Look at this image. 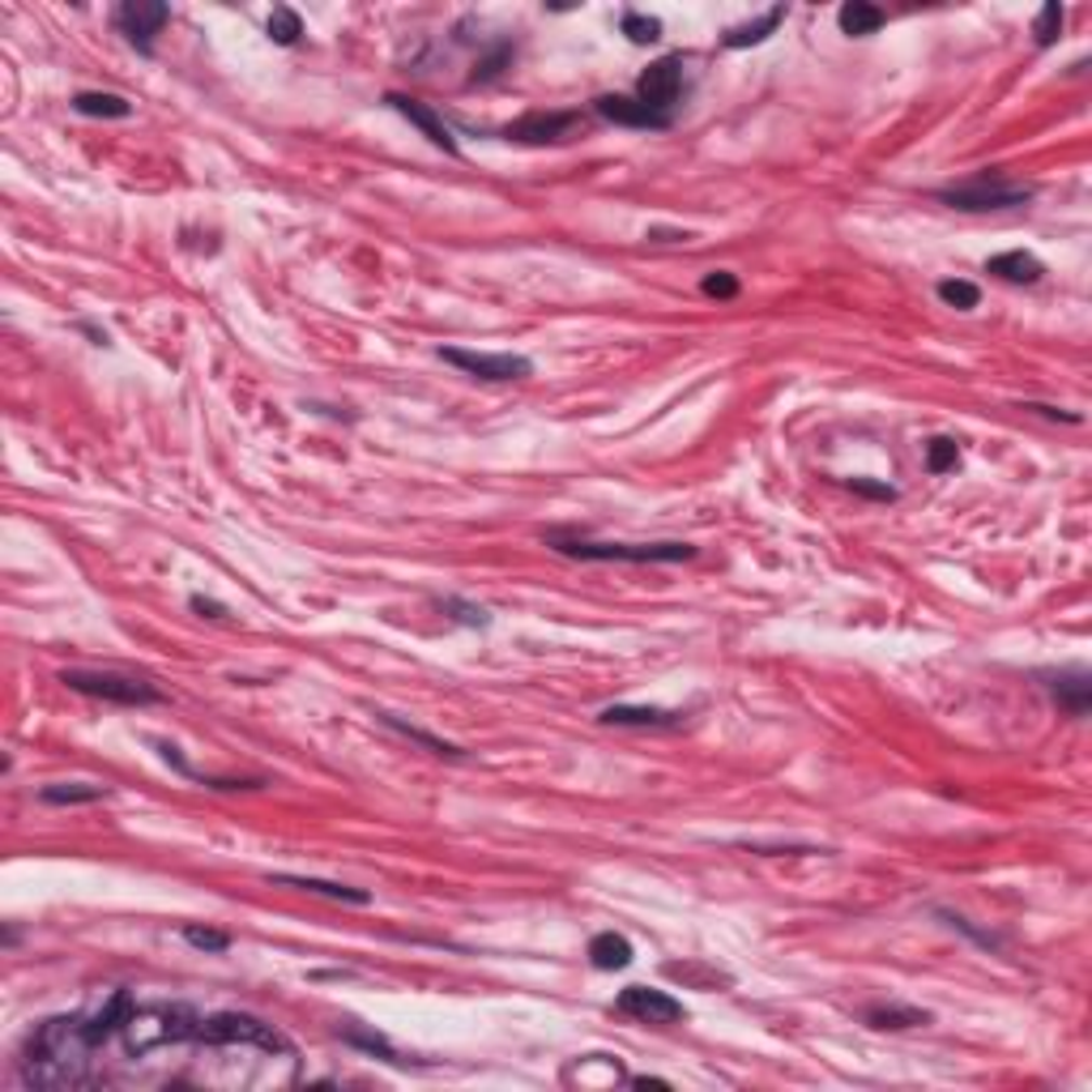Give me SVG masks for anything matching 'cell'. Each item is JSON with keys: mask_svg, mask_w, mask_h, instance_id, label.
Here are the masks:
<instances>
[{"mask_svg": "<svg viewBox=\"0 0 1092 1092\" xmlns=\"http://www.w3.org/2000/svg\"><path fill=\"white\" fill-rule=\"evenodd\" d=\"M435 607L448 614V619H457V623H466V627H486L491 623V614L474 607V602H461V598H435Z\"/></svg>", "mask_w": 1092, "mask_h": 1092, "instance_id": "cell-30", "label": "cell"}, {"mask_svg": "<svg viewBox=\"0 0 1092 1092\" xmlns=\"http://www.w3.org/2000/svg\"><path fill=\"white\" fill-rule=\"evenodd\" d=\"M849 486H854L858 495H871V499H896V486H887V482H871V478H849Z\"/></svg>", "mask_w": 1092, "mask_h": 1092, "instance_id": "cell-34", "label": "cell"}, {"mask_svg": "<svg viewBox=\"0 0 1092 1092\" xmlns=\"http://www.w3.org/2000/svg\"><path fill=\"white\" fill-rule=\"evenodd\" d=\"M700 290H704L708 299H734V295H739V277L726 270H713V273H704Z\"/></svg>", "mask_w": 1092, "mask_h": 1092, "instance_id": "cell-32", "label": "cell"}, {"mask_svg": "<svg viewBox=\"0 0 1092 1092\" xmlns=\"http://www.w3.org/2000/svg\"><path fill=\"white\" fill-rule=\"evenodd\" d=\"M73 112H77V116H90V120H129V116H133V103H129L125 94L81 90V94H73Z\"/></svg>", "mask_w": 1092, "mask_h": 1092, "instance_id": "cell-18", "label": "cell"}, {"mask_svg": "<svg viewBox=\"0 0 1092 1092\" xmlns=\"http://www.w3.org/2000/svg\"><path fill=\"white\" fill-rule=\"evenodd\" d=\"M341 1037H346V1041H350V1045H363V1050H372V1054H376V1050H380V1054H385V1058H393V1063H398V1054H393V1045H389V1041H385V1037H380V1032H354V1028H346V1032H341Z\"/></svg>", "mask_w": 1092, "mask_h": 1092, "instance_id": "cell-33", "label": "cell"}, {"mask_svg": "<svg viewBox=\"0 0 1092 1092\" xmlns=\"http://www.w3.org/2000/svg\"><path fill=\"white\" fill-rule=\"evenodd\" d=\"M960 466V448H955L952 435H935L931 444H926V470L931 474H948Z\"/></svg>", "mask_w": 1092, "mask_h": 1092, "instance_id": "cell-29", "label": "cell"}, {"mask_svg": "<svg viewBox=\"0 0 1092 1092\" xmlns=\"http://www.w3.org/2000/svg\"><path fill=\"white\" fill-rule=\"evenodd\" d=\"M594 112H598L602 120H611V125H623V129H671V125H675V116H662V112H653L649 103L627 99V94H602V99H594Z\"/></svg>", "mask_w": 1092, "mask_h": 1092, "instance_id": "cell-13", "label": "cell"}, {"mask_svg": "<svg viewBox=\"0 0 1092 1092\" xmlns=\"http://www.w3.org/2000/svg\"><path fill=\"white\" fill-rule=\"evenodd\" d=\"M116 30L133 43L141 56H154V35H162V26L171 22V9L158 0H125L116 13Z\"/></svg>", "mask_w": 1092, "mask_h": 1092, "instance_id": "cell-9", "label": "cell"}, {"mask_svg": "<svg viewBox=\"0 0 1092 1092\" xmlns=\"http://www.w3.org/2000/svg\"><path fill=\"white\" fill-rule=\"evenodd\" d=\"M862 1020L871 1024V1028H918V1024H931V1012H922V1007H900V1003H871L867 1012H862Z\"/></svg>", "mask_w": 1092, "mask_h": 1092, "instance_id": "cell-24", "label": "cell"}, {"mask_svg": "<svg viewBox=\"0 0 1092 1092\" xmlns=\"http://www.w3.org/2000/svg\"><path fill=\"white\" fill-rule=\"evenodd\" d=\"M86 338H94V346H107V329H94V325H81Z\"/></svg>", "mask_w": 1092, "mask_h": 1092, "instance_id": "cell-38", "label": "cell"}, {"mask_svg": "<svg viewBox=\"0 0 1092 1092\" xmlns=\"http://www.w3.org/2000/svg\"><path fill=\"white\" fill-rule=\"evenodd\" d=\"M986 273H994V277H1003V282H1041V273L1045 265L1032 257V252H1024V248H1012V252H999V257H990L986 261Z\"/></svg>", "mask_w": 1092, "mask_h": 1092, "instance_id": "cell-19", "label": "cell"}, {"mask_svg": "<svg viewBox=\"0 0 1092 1092\" xmlns=\"http://www.w3.org/2000/svg\"><path fill=\"white\" fill-rule=\"evenodd\" d=\"M602 726H636V730H675L682 726V713L658 708V704H607L598 713Z\"/></svg>", "mask_w": 1092, "mask_h": 1092, "instance_id": "cell-15", "label": "cell"}, {"mask_svg": "<svg viewBox=\"0 0 1092 1092\" xmlns=\"http://www.w3.org/2000/svg\"><path fill=\"white\" fill-rule=\"evenodd\" d=\"M61 682H65L68 691L103 700V704H125V708L162 704V691L154 682L136 679V675H120V671H81V666H68V671H61Z\"/></svg>", "mask_w": 1092, "mask_h": 1092, "instance_id": "cell-4", "label": "cell"}, {"mask_svg": "<svg viewBox=\"0 0 1092 1092\" xmlns=\"http://www.w3.org/2000/svg\"><path fill=\"white\" fill-rule=\"evenodd\" d=\"M202 1012H193L188 1003H133L129 1016L120 1024V1041L125 1050L141 1058L150 1050H167V1045H184L202 1037Z\"/></svg>", "mask_w": 1092, "mask_h": 1092, "instance_id": "cell-2", "label": "cell"}, {"mask_svg": "<svg viewBox=\"0 0 1092 1092\" xmlns=\"http://www.w3.org/2000/svg\"><path fill=\"white\" fill-rule=\"evenodd\" d=\"M270 39L277 43V48H295L299 43V35H303V22H299V13L290 9V4H277L270 13Z\"/></svg>", "mask_w": 1092, "mask_h": 1092, "instance_id": "cell-25", "label": "cell"}, {"mask_svg": "<svg viewBox=\"0 0 1092 1092\" xmlns=\"http://www.w3.org/2000/svg\"><path fill=\"white\" fill-rule=\"evenodd\" d=\"M755 854H823L816 845H748Z\"/></svg>", "mask_w": 1092, "mask_h": 1092, "instance_id": "cell-35", "label": "cell"}, {"mask_svg": "<svg viewBox=\"0 0 1092 1092\" xmlns=\"http://www.w3.org/2000/svg\"><path fill=\"white\" fill-rule=\"evenodd\" d=\"M1063 17H1067V9H1063L1058 0L1041 4L1037 22H1032V39H1037V48H1050V43H1054V39L1063 35Z\"/></svg>", "mask_w": 1092, "mask_h": 1092, "instance_id": "cell-26", "label": "cell"}, {"mask_svg": "<svg viewBox=\"0 0 1092 1092\" xmlns=\"http://www.w3.org/2000/svg\"><path fill=\"white\" fill-rule=\"evenodd\" d=\"M939 299L955 312H973L981 303V290L973 282H964V277H948V282H939Z\"/></svg>", "mask_w": 1092, "mask_h": 1092, "instance_id": "cell-27", "label": "cell"}, {"mask_svg": "<svg viewBox=\"0 0 1092 1092\" xmlns=\"http://www.w3.org/2000/svg\"><path fill=\"white\" fill-rule=\"evenodd\" d=\"M884 22H887L884 9H880V4H867V0H849V4H841V13H836V26H841L849 39H867V35H875Z\"/></svg>", "mask_w": 1092, "mask_h": 1092, "instance_id": "cell-20", "label": "cell"}, {"mask_svg": "<svg viewBox=\"0 0 1092 1092\" xmlns=\"http://www.w3.org/2000/svg\"><path fill=\"white\" fill-rule=\"evenodd\" d=\"M180 935H184V944H193L197 952H226V948H231V935H226V931H209V926H184Z\"/></svg>", "mask_w": 1092, "mask_h": 1092, "instance_id": "cell-31", "label": "cell"}, {"mask_svg": "<svg viewBox=\"0 0 1092 1092\" xmlns=\"http://www.w3.org/2000/svg\"><path fill=\"white\" fill-rule=\"evenodd\" d=\"M90 1050L94 1037L86 1028V1012L77 1016H52L43 1020L30 1041H26V1058H22V1080L30 1089L65 1092L81 1089L90 1080Z\"/></svg>", "mask_w": 1092, "mask_h": 1092, "instance_id": "cell-1", "label": "cell"}, {"mask_svg": "<svg viewBox=\"0 0 1092 1092\" xmlns=\"http://www.w3.org/2000/svg\"><path fill=\"white\" fill-rule=\"evenodd\" d=\"M614 1007H619L623 1016H632V1020H640V1024H679V1020H687V1007H682L679 999H675V994H666V990H653V986H627V990H619Z\"/></svg>", "mask_w": 1092, "mask_h": 1092, "instance_id": "cell-11", "label": "cell"}, {"mask_svg": "<svg viewBox=\"0 0 1092 1092\" xmlns=\"http://www.w3.org/2000/svg\"><path fill=\"white\" fill-rule=\"evenodd\" d=\"M270 884L277 887H295V892H312V896H325V900H341V905H372V892L367 887H350V884H334V880H316V875H265Z\"/></svg>", "mask_w": 1092, "mask_h": 1092, "instance_id": "cell-16", "label": "cell"}, {"mask_svg": "<svg viewBox=\"0 0 1092 1092\" xmlns=\"http://www.w3.org/2000/svg\"><path fill=\"white\" fill-rule=\"evenodd\" d=\"M546 546L568 555V559H589V563H679L696 559L691 543H598L576 530H550Z\"/></svg>", "mask_w": 1092, "mask_h": 1092, "instance_id": "cell-3", "label": "cell"}, {"mask_svg": "<svg viewBox=\"0 0 1092 1092\" xmlns=\"http://www.w3.org/2000/svg\"><path fill=\"white\" fill-rule=\"evenodd\" d=\"M112 790L107 785H90V781H61V785H43L39 803L48 807H86V803H103Z\"/></svg>", "mask_w": 1092, "mask_h": 1092, "instance_id": "cell-21", "label": "cell"}, {"mask_svg": "<svg viewBox=\"0 0 1092 1092\" xmlns=\"http://www.w3.org/2000/svg\"><path fill=\"white\" fill-rule=\"evenodd\" d=\"M435 354H440L444 363H453L457 372H466V376H474V380H491V385L534 376V363H530L525 354H486V350H461V346H440Z\"/></svg>", "mask_w": 1092, "mask_h": 1092, "instance_id": "cell-7", "label": "cell"}, {"mask_svg": "<svg viewBox=\"0 0 1092 1092\" xmlns=\"http://www.w3.org/2000/svg\"><path fill=\"white\" fill-rule=\"evenodd\" d=\"M1024 410H1037V414H1045V418H1063V422H1080V414L1058 410V406H1045V402H1024Z\"/></svg>", "mask_w": 1092, "mask_h": 1092, "instance_id": "cell-36", "label": "cell"}, {"mask_svg": "<svg viewBox=\"0 0 1092 1092\" xmlns=\"http://www.w3.org/2000/svg\"><path fill=\"white\" fill-rule=\"evenodd\" d=\"M581 129V112H525L521 120L504 125V141H517V145H555V141H568V136Z\"/></svg>", "mask_w": 1092, "mask_h": 1092, "instance_id": "cell-10", "label": "cell"}, {"mask_svg": "<svg viewBox=\"0 0 1092 1092\" xmlns=\"http://www.w3.org/2000/svg\"><path fill=\"white\" fill-rule=\"evenodd\" d=\"M385 103H389L398 116H406L410 125L427 136L435 150H444V154H461V145H457L453 129H448V125H444V120H440L427 103H418V99H410V94H385Z\"/></svg>", "mask_w": 1092, "mask_h": 1092, "instance_id": "cell-14", "label": "cell"}, {"mask_svg": "<svg viewBox=\"0 0 1092 1092\" xmlns=\"http://www.w3.org/2000/svg\"><path fill=\"white\" fill-rule=\"evenodd\" d=\"M935 197L952 209H964V213H990V209H1020L1037 197V188L1020 184V180H1003V176H977V180L939 188Z\"/></svg>", "mask_w": 1092, "mask_h": 1092, "instance_id": "cell-6", "label": "cell"}, {"mask_svg": "<svg viewBox=\"0 0 1092 1092\" xmlns=\"http://www.w3.org/2000/svg\"><path fill=\"white\" fill-rule=\"evenodd\" d=\"M682 56H662V61H653V65L640 73V81H636V99L640 103H649L653 112H662V116H675V107H679L682 90H687V73H682Z\"/></svg>", "mask_w": 1092, "mask_h": 1092, "instance_id": "cell-8", "label": "cell"}, {"mask_svg": "<svg viewBox=\"0 0 1092 1092\" xmlns=\"http://www.w3.org/2000/svg\"><path fill=\"white\" fill-rule=\"evenodd\" d=\"M376 722H380L385 730L402 734L406 743H418L422 751H431V755H444V759H466V751L457 748V743H448V739H440V734H431V730H422V726H410V722H402L398 713H385V708H376Z\"/></svg>", "mask_w": 1092, "mask_h": 1092, "instance_id": "cell-17", "label": "cell"}, {"mask_svg": "<svg viewBox=\"0 0 1092 1092\" xmlns=\"http://www.w3.org/2000/svg\"><path fill=\"white\" fill-rule=\"evenodd\" d=\"M193 611L209 614V619H222V614H226V607H218V602H205L202 594H197V598H193Z\"/></svg>", "mask_w": 1092, "mask_h": 1092, "instance_id": "cell-37", "label": "cell"}, {"mask_svg": "<svg viewBox=\"0 0 1092 1092\" xmlns=\"http://www.w3.org/2000/svg\"><path fill=\"white\" fill-rule=\"evenodd\" d=\"M619 26H623V35H627L632 43H640V48H649V43L662 39V22H658V17H645V13H636V9H627Z\"/></svg>", "mask_w": 1092, "mask_h": 1092, "instance_id": "cell-28", "label": "cell"}, {"mask_svg": "<svg viewBox=\"0 0 1092 1092\" xmlns=\"http://www.w3.org/2000/svg\"><path fill=\"white\" fill-rule=\"evenodd\" d=\"M1037 679L1045 682V691L1058 700V708H1067L1071 717H1089L1092 700V675L1084 666H1058V671H1037Z\"/></svg>", "mask_w": 1092, "mask_h": 1092, "instance_id": "cell-12", "label": "cell"}, {"mask_svg": "<svg viewBox=\"0 0 1092 1092\" xmlns=\"http://www.w3.org/2000/svg\"><path fill=\"white\" fill-rule=\"evenodd\" d=\"M197 1041H202V1045H257V1050H265V1054H286V1058H295L290 1037H282L273 1024L257 1020V1016H248V1012H213V1016H205Z\"/></svg>", "mask_w": 1092, "mask_h": 1092, "instance_id": "cell-5", "label": "cell"}, {"mask_svg": "<svg viewBox=\"0 0 1092 1092\" xmlns=\"http://www.w3.org/2000/svg\"><path fill=\"white\" fill-rule=\"evenodd\" d=\"M649 239H691L687 231H649Z\"/></svg>", "mask_w": 1092, "mask_h": 1092, "instance_id": "cell-39", "label": "cell"}, {"mask_svg": "<svg viewBox=\"0 0 1092 1092\" xmlns=\"http://www.w3.org/2000/svg\"><path fill=\"white\" fill-rule=\"evenodd\" d=\"M785 22V4H772L764 17H755V22H743V26H734V30H726V48H755V43H764L777 26Z\"/></svg>", "mask_w": 1092, "mask_h": 1092, "instance_id": "cell-23", "label": "cell"}, {"mask_svg": "<svg viewBox=\"0 0 1092 1092\" xmlns=\"http://www.w3.org/2000/svg\"><path fill=\"white\" fill-rule=\"evenodd\" d=\"M632 960H636L632 944H627L623 935H614V931H602V935H594V939H589V964H594V968H602V973L627 968Z\"/></svg>", "mask_w": 1092, "mask_h": 1092, "instance_id": "cell-22", "label": "cell"}]
</instances>
